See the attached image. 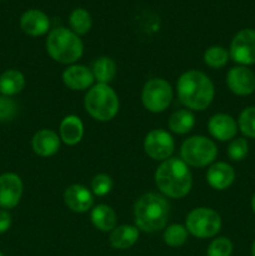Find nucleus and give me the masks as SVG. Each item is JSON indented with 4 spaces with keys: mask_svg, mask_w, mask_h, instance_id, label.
Returning <instances> with one entry per match:
<instances>
[{
    "mask_svg": "<svg viewBox=\"0 0 255 256\" xmlns=\"http://www.w3.org/2000/svg\"><path fill=\"white\" fill-rule=\"evenodd\" d=\"M178 95L182 104L192 110L208 109L215 96V88L212 80L204 72L192 70L178 80Z\"/></svg>",
    "mask_w": 255,
    "mask_h": 256,
    "instance_id": "1",
    "label": "nucleus"
},
{
    "mask_svg": "<svg viewBox=\"0 0 255 256\" xmlns=\"http://www.w3.org/2000/svg\"><path fill=\"white\" fill-rule=\"evenodd\" d=\"M155 182L160 192L172 199L186 196L192 186V176L182 159H168L158 168Z\"/></svg>",
    "mask_w": 255,
    "mask_h": 256,
    "instance_id": "2",
    "label": "nucleus"
},
{
    "mask_svg": "<svg viewBox=\"0 0 255 256\" xmlns=\"http://www.w3.org/2000/svg\"><path fill=\"white\" fill-rule=\"evenodd\" d=\"M169 204L160 195L149 192L140 198L134 208L136 228L145 232H156L164 229L169 220Z\"/></svg>",
    "mask_w": 255,
    "mask_h": 256,
    "instance_id": "3",
    "label": "nucleus"
},
{
    "mask_svg": "<svg viewBox=\"0 0 255 256\" xmlns=\"http://www.w3.org/2000/svg\"><path fill=\"white\" fill-rule=\"evenodd\" d=\"M46 50L55 62L60 64H74L82 56L84 46L72 30L56 28L48 36Z\"/></svg>",
    "mask_w": 255,
    "mask_h": 256,
    "instance_id": "4",
    "label": "nucleus"
},
{
    "mask_svg": "<svg viewBox=\"0 0 255 256\" xmlns=\"http://www.w3.org/2000/svg\"><path fill=\"white\" fill-rule=\"evenodd\" d=\"M119 108V98L108 84H96L85 96V109L88 114L98 122H109L114 119Z\"/></svg>",
    "mask_w": 255,
    "mask_h": 256,
    "instance_id": "5",
    "label": "nucleus"
},
{
    "mask_svg": "<svg viewBox=\"0 0 255 256\" xmlns=\"http://www.w3.org/2000/svg\"><path fill=\"white\" fill-rule=\"evenodd\" d=\"M182 160L194 168H204L212 164L218 155V148L205 136H192L182 146Z\"/></svg>",
    "mask_w": 255,
    "mask_h": 256,
    "instance_id": "6",
    "label": "nucleus"
},
{
    "mask_svg": "<svg viewBox=\"0 0 255 256\" xmlns=\"http://www.w3.org/2000/svg\"><path fill=\"white\" fill-rule=\"evenodd\" d=\"M222 229V218L209 208L194 209L186 218L188 232L199 239H208L218 234Z\"/></svg>",
    "mask_w": 255,
    "mask_h": 256,
    "instance_id": "7",
    "label": "nucleus"
},
{
    "mask_svg": "<svg viewBox=\"0 0 255 256\" xmlns=\"http://www.w3.org/2000/svg\"><path fill=\"white\" fill-rule=\"evenodd\" d=\"M142 100L145 109L149 110L150 112L159 114L165 112L172 100V85L166 80L159 78L149 80L144 85Z\"/></svg>",
    "mask_w": 255,
    "mask_h": 256,
    "instance_id": "8",
    "label": "nucleus"
},
{
    "mask_svg": "<svg viewBox=\"0 0 255 256\" xmlns=\"http://www.w3.org/2000/svg\"><path fill=\"white\" fill-rule=\"evenodd\" d=\"M229 54L242 66L255 64V30L244 29L238 32L230 45Z\"/></svg>",
    "mask_w": 255,
    "mask_h": 256,
    "instance_id": "9",
    "label": "nucleus"
},
{
    "mask_svg": "<svg viewBox=\"0 0 255 256\" xmlns=\"http://www.w3.org/2000/svg\"><path fill=\"white\" fill-rule=\"evenodd\" d=\"M144 149L148 156L152 160L165 162L170 159L175 150V142L172 135L165 130H152L146 135L144 142Z\"/></svg>",
    "mask_w": 255,
    "mask_h": 256,
    "instance_id": "10",
    "label": "nucleus"
},
{
    "mask_svg": "<svg viewBox=\"0 0 255 256\" xmlns=\"http://www.w3.org/2000/svg\"><path fill=\"white\" fill-rule=\"evenodd\" d=\"M22 189L24 185L16 174L0 175V208L5 210L16 206L22 196Z\"/></svg>",
    "mask_w": 255,
    "mask_h": 256,
    "instance_id": "11",
    "label": "nucleus"
},
{
    "mask_svg": "<svg viewBox=\"0 0 255 256\" xmlns=\"http://www.w3.org/2000/svg\"><path fill=\"white\" fill-rule=\"evenodd\" d=\"M226 84L235 95L248 96L255 92V74L246 66H235L228 72Z\"/></svg>",
    "mask_w": 255,
    "mask_h": 256,
    "instance_id": "12",
    "label": "nucleus"
},
{
    "mask_svg": "<svg viewBox=\"0 0 255 256\" xmlns=\"http://www.w3.org/2000/svg\"><path fill=\"white\" fill-rule=\"evenodd\" d=\"M64 202L74 212H86L94 205V198L86 188L75 184L65 190Z\"/></svg>",
    "mask_w": 255,
    "mask_h": 256,
    "instance_id": "13",
    "label": "nucleus"
},
{
    "mask_svg": "<svg viewBox=\"0 0 255 256\" xmlns=\"http://www.w3.org/2000/svg\"><path fill=\"white\" fill-rule=\"evenodd\" d=\"M94 80L92 70H89L84 65H72L62 72L64 84L75 92H82L90 88Z\"/></svg>",
    "mask_w": 255,
    "mask_h": 256,
    "instance_id": "14",
    "label": "nucleus"
},
{
    "mask_svg": "<svg viewBox=\"0 0 255 256\" xmlns=\"http://www.w3.org/2000/svg\"><path fill=\"white\" fill-rule=\"evenodd\" d=\"M209 132L212 138L220 142L234 139L238 132V122L228 114H216L209 120Z\"/></svg>",
    "mask_w": 255,
    "mask_h": 256,
    "instance_id": "15",
    "label": "nucleus"
},
{
    "mask_svg": "<svg viewBox=\"0 0 255 256\" xmlns=\"http://www.w3.org/2000/svg\"><path fill=\"white\" fill-rule=\"evenodd\" d=\"M20 26L25 34L30 36H42L50 28V20L45 12L40 10H28L20 19Z\"/></svg>",
    "mask_w": 255,
    "mask_h": 256,
    "instance_id": "16",
    "label": "nucleus"
},
{
    "mask_svg": "<svg viewBox=\"0 0 255 256\" xmlns=\"http://www.w3.org/2000/svg\"><path fill=\"white\" fill-rule=\"evenodd\" d=\"M32 150L42 158H49L56 154L60 149V138L52 130H40L32 138Z\"/></svg>",
    "mask_w": 255,
    "mask_h": 256,
    "instance_id": "17",
    "label": "nucleus"
},
{
    "mask_svg": "<svg viewBox=\"0 0 255 256\" xmlns=\"http://www.w3.org/2000/svg\"><path fill=\"white\" fill-rule=\"evenodd\" d=\"M206 180L212 189L225 190L234 182L235 170L226 162H216L208 170Z\"/></svg>",
    "mask_w": 255,
    "mask_h": 256,
    "instance_id": "18",
    "label": "nucleus"
},
{
    "mask_svg": "<svg viewBox=\"0 0 255 256\" xmlns=\"http://www.w3.org/2000/svg\"><path fill=\"white\" fill-rule=\"evenodd\" d=\"M84 136V124L80 118L69 115L60 124V139L66 145H76Z\"/></svg>",
    "mask_w": 255,
    "mask_h": 256,
    "instance_id": "19",
    "label": "nucleus"
},
{
    "mask_svg": "<svg viewBox=\"0 0 255 256\" xmlns=\"http://www.w3.org/2000/svg\"><path fill=\"white\" fill-rule=\"evenodd\" d=\"M138 239H139V229L136 226L122 225V226H118L112 230L109 242L114 249L125 250L135 245Z\"/></svg>",
    "mask_w": 255,
    "mask_h": 256,
    "instance_id": "20",
    "label": "nucleus"
},
{
    "mask_svg": "<svg viewBox=\"0 0 255 256\" xmlns=\"http://www.w3.org/2000/svg\"><path fill=\"white\" fill-rule=\"evenodd\" d=\"M92 222L100 232H112L116 228L118 216L114 210L108 205H98L92 212Z\"/></svg>",
    "mask_w": 255,
    "mask_h": 256,
    "instance_id": "21",
    "label": "nucleus"
},
{
    "mask_svg": "<svg viewBox=\"0 0 255 256\" xmlns=\"http://www.w3.org/2000/svg\"><path fill=\"white\" fill-rule=\"evenodd\" d=\"M24 86L25 76L19 70L9 69L0 75V92L5 96L19 94Z\"/></svg>",
    "mask_w": 255,
    "mask_h": 256,
    "instance_id": "22",
    "label": "nucleus"
},
{
    "mask_svg": "<svg viewBox=\"0 0 255 256\" xmlns=\"http://www.w3.org/2000/svg\"><path fill=\"white\" fill-rule=\"evenodd\" d=\"M92 72L98 84H109L116 75V64L110 58H99L92 64Z\"/></svg>",
    "mask_w": 255,
    "mask_h": 256,
    "instance_id": "23",
    "label": "nucleus"
},
{
    "mask_svg": "<svg viewBox=\"0 0 255 256\" xmlns=\"http://www.w3.org/2000/svg\"><path fill=\"white\" fill-rule=\"evenodd\" d=\"M195 125V116L188 110H178L169 119V128L175 134L184 135L192 132Z\"/></svg>",
    "mask_w": 255,
    "mask_h": 256,
    "instance_id": "24",
    "label": "nucleus"
},
{
    "mask_svg": "<svg viewBox=\"0 0 255 256\" xmlns=\"http://www.w3.org/2000/svg\"><path fill=\"white\" fill-rule=\"evenodd\" d=\"M70 26L76 35H85L92 29V20L85 9H75L70 15Z\"/></svg>",
    "mask_w": 255,
    "mask_h": 256,
    "instance_id": "25",
    "label": "nucleus"
},
{
    "mask_svg": "<svg viewBox=\"0 0 255 256\" xmlns=\"http://www.w3.org/2000/svg\"><path fill=\"white\" fill-rule=\"evenodd\" d=\"M230 54L222 46H212L205 52L204 62L212 69H222L229 62Z\"/></svg>",
    "mask_w": 255,
    "mask_h": 256,
    "instance_id": "26",
    "label": "nucleus"
},
{
    "mask_svg": "<svg viewBox=\"0 0 255 256\" xmlns=\"http://www.w3.org/2000/svg\"><path fill=\"white\" fill-rule=\"evenodd\" d=\"M188 230L182 225L175 224L168 228L164 232V242L168 246L180 248L186 242Z\"/></svg>",
    "mask_w": 255,
    "mask_h": 256,
    "instance_id": "27",
    "label": "nucleus"
},
{
    "mask_svg": "<svg viewBox=\"0 0 255 256\" xmlns=\"http://www.w3.org/2000/svg\"><path fill=\"white\" fill-rule=\"evenodd\" d=\"M238 128L246 138L255 139V106L242 110L238 120Z\"/></svg>",
    "mask_w": 255,
    "mask_h": 256,
    "instance_id": "28",
    "label": "nucleus"
},
{
    "mask_svg": "<svg viewBox=\"0 0 255 256\" xmlns=\"http://www.w3.org/2000/svg\"><path fill=\"white\" fill-rule=\"evenodd\" d=\"M249 154V144L244 138H238L232 140L228 149V155L232 162H242Z\"/></svg>",
    "mask_w": 255,
    "mask_h": 256,
    "instance_id": "29",
    "label": "nucleus"
},
{
    "mask_svg": "<svg viewBox=\"0 0 255 256\" xmlns=\"http://www.w3.org/2000/svg\"><path fill=\"white\" fill-rule=\"evenodd\" d=\"M232 242L228 238H218L212 244L209 245L208 249V256H230L232 254Z\"/></svg>",
    "mask_w": 255,
    "mask_h": 256,
    "instance_id": "30",
    "label": "nucleus"
},
{
    "mask_svg": "<svg viewBox=\"0 0 255 256\" xmlns=\"http://www.w3.org/2000/svg\"><path fill=\"white\" fill-rule=\"evenodd\" d=\"M112 180L109 175L99 174L92 179V192L98 196H104V195L109 194L112 189Z\"/></svg>",
    "mask_w": 255,
    "mask_h": 256,
    "instance_id": "31",
    "label": "nucleus"
},
{
    "mask_svg": "<svg viewBox=\"0 0 255 256\" xmlns=\"http://www.w3.org/2000/svg\"><path fill=\"white\" fill-rule=\"evenodd\" d=\"M18 114V106L15 102L8 96L0 98V122H10Z\"/></svg>",
    "mask_w": 255,
    "mask_h": 256,
    "instance_id": "32",
    "label": "nucleus"
},
{
    "mask_svg": "<svg viewBox=\"0 0 255 256\" xmlns=\"http://www.w3.org/2000/svg\"><path fill=\"white\" fill-rule=\"evenodd\" d=\"M12 226V215L8 210H0V234H4Z\"/></svg>",
    "mask_w": 255,
    "mask_h": 256,
    "instance_id": "33",
    "label": "nucleus"
},
{
    "mask_svg": "<svg viewBox=\"0 0 255 256\" xmlns=\"http://www.w3.org/2000/svg\"><path fill=\"white\" fill-rule=\"evenodd\" d=\"M252 212H254V214H255V194L252 199Z\"/></svg>",
    "mask_w": 255,
    "mask_h": 256,
    "instance_id": "34",
    "label": "nucleus"
},
{
    "mask_svg": "<svg viewBox=\"0 0 255 256\" xmlns=\"http://www.w3.org/2000/svg\"><path fill=\"white\" fill-rule=\"evenodd\" d=\"M252 256H255V242H252Z\"/></svg>",
    "mask_w": 255,
    "mask_h": 256,
    "instance_id": "35",
    "label": "nucleus"
},
{
    "mask_svg": "<svg viewBox=\"0 0 255 256\" xmlns=\"http://www.w3.org/2000/svg\"><path fill=\"white\" fill-rule=\"evenodd\" d=\"M0 256H4V255H2V252H0Z\"/></svg>",
    "mask_w": 255,
    "mask_h": 256,
    "instance_id": "36",
    "label": "nucleus"
}]
</instances>
